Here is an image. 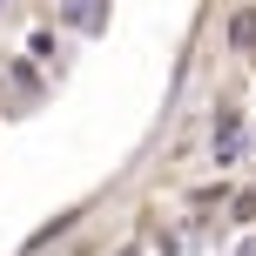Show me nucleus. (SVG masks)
<instances>
[{"instance_id":"obj_1","label":"nucleus","mask_w":256,"mask_h":256,"mask_svg":"<svg viewBox=\"0 0 256 256\" xmlns=\"http://www.w3.org/2000/svg\"><path fill=\"white\" fill-rule=\"evenodd\" d=\"M209 148H216V168H230L243 155V115L236 108H216V128H209Z\"/></svg>"},{"instance_id":"obj_2","label":"nucleus","mask_w":256,"mask_h":256,"mask_svg":"<svg viewBox=\"0 0 256 256\" xmlns=\"http://www.w3.org/2000/svg\"><path fill=\"white\" fill-rule=\"evenodd\" d=\"M61 20L74 27V34H102V27H108V7H102V0H68Z\"/></svg>"},{"instance_id":"obj_3","label":"nucleus","mask_w":256,"mask_h":256,"mask_svg":"<svg viewBox=\"0 0 256 256\" xmlns=\"http://www.w3.org/2000/svg\"><path fill=\"white\" fill-rule=\"evenodd\" d=\"M230 48L256 61V7H236V14H230Z\"/></svg>"},{"instance_id":"obj_4","label":"nucleus","mask_w":256,"mask_h":256,"mask_svg":"<svg viewBox=\"0 0 256 256\" xmlns=\"http://www.w3.org/2000/svg\"><path fill=\"white\" fill-rule=\"evenodd\" d=\"M115 256H148V243H128V250H115Z\"/></svg>"},{"instance_id":"obj_5","label":"nucleus","mask_w":256,"mask_h":256,"mask_svg":"<svg viewBox=\"0 0 256 256\" xmlns=\"http://www.w3.org/2000/svg\"><path fill=\"white\" fill-rule=\"evenodd\" d=\"M243 256H256V236H250V243H243Z\"/></svg>"},{"instance_id":"obj_6","label":"nucleus","mask_w":256,"mask_h":256,"mask_svg":"<svg viewBox=\"0 0 256 256\" xmlns=\"http://www.w3.org/2000/svg\"><path fill=\"white\" fill-rule=\"evenodd\" d=\"M74 256H81V250H74Z\"/></svg>"}]
</instances>
